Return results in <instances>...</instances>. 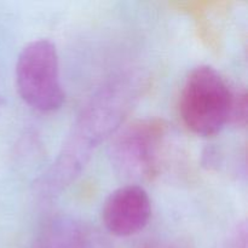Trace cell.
I'll return each mask as SVG.
<instances>
[{"label": "cell", "mask_w": 248, "mask_h": 248, "mask_svg": "<svg viewBox=\"0 0 248 248\" xmlns=\"http://www.w3.org/2000/svg\"><path fill=\"white\" fill-rule=\"evenodd\" d=\"M123 85H109L97 93L85 108L60 159L50 174L51 184L57 186L80 171L91 150L118 127L128 106L127 92Z\"/></svg>", "instance_id": "obj_1"}, {"label": "cell", "mask_w": 248, "mask_h": 248, "mask_svg": "<svg viewBox=\"0 0 248 248\" xmlns=\"http://www.w3.org/2000/svg\"><path fill=\"white\" fill-rule=\"evenodd\" d=\"M234 87L218 70L200 65L184 81L179 109L191 132L203 137L217 135L230 121Z\"/></svg>", "instance_id": "obj_2"}, {"label": "cell", "mask_w": 248, "mask_h": 248, "mask_svg": "<svg viewBox=\"0 0 248 248\" xmlns=\"http://www.w3.org/2000/svg\"><path fill=\"white\" fill-rule=\"evenodd\" d=\"M16 85L21 98L31 108L53 111L64 102L56 46L47 39L27 44L16 63Z\"/></svg>", "instance_id": "obj_3"}, {"label": "cell", "mask_w": 248, "mask_h": 248, "mask_svg": "<svg viewBox=\"0 0 248 248\" xmlns=\"http://www.w3.org/2000/svg\"><path fill=\"white\" fill-rule=\"evenodd\" d=\"M166 127L159 120H140L131 124L111 145V162L126 179L145 181L159 171Z\"/></svg>", "instance_id": "obj_4"}, {"label": "cell", "mask_w": 248, "mask_h": 248, "mask_svg": "<svg viewBox=\"0 0 248 248\" xmlns=\"http://www.w3.org/2000/svg\"><path fill=\"white\" fill-rule=\"evenodd\" d=\"M152 216V203L144 188L128 184L114 190L104 201L102 220L115 236L137 234L147 227Z\"/></svg>", "instance_id": "obj_5"}, {"label": "cell", "mask_w": 248, "mask_h": 248, "mask_svg": "<svg viewBox=\"0 0 248 248\" xmlns=\"http://www.w3.org/2000/svg\"><path fill=\"white\" fill-rule=\"evenodd\" d=\"M35 248H111V245L89 223L73 217H58L44 227Z\"/></svg>", "instance_id": "obj_6"}, {"label": "cell", "mask_w": 248, "mask_h": 248, "mask_svg": "<svg viewBox=\"0 0 248 248\" xmlns=\"http://www.w3.org/2000/svg\"><path fill=\"white\" fill-rule=\"evenodd\" d=\"M247 93L245 89H234L229 124L245 126L247 123Z\"/></svg>", "instance_id": "obj_7"}]
</instances>
